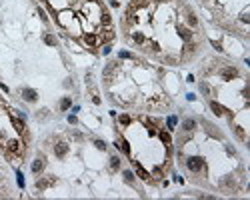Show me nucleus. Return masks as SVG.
<instances>
[{"label":"nucleus","instance_id":"f3484780","mask_svg":"<svg viewBox=\"0 0 250 200\" xmlns=\"http://www.w3.org/2000/svg\"><path fill=\"white\" fill-rule=\"evenodd\" d=\"M148 0H132L130 2V8H138V6H146Z\"/></svg>","mask_w":250,"mask_h":200},{"label":"nucleus","instance_id":"a211bd4d","mask_svg":"<svg viewBox=\"0 0 250 200\" xmlns=\"http://www.w3.org/2000/svg\"><path fill=\"white\" fill-rule=\"evenodd\" d=\"M200 92L202 94H206V96H210V86H208V84H206V82H200Z\"/></svg>","mask_w":250,"mask_h":200},{"label":"nucleus","instance_id":"6ab92c4d","mask_svg":"<svg viewBox=\"0 0 250 200\" xmlns=\"http://www.w3.org/2000/svg\"><path fill=\"white\" fill-rule=\"evenodd\" d=\"M116 146H120V148H122V150H124L126 154H130V146H128V142H126V140H120V142L116 144Z\"/></svg>","mask_w":250,"mask_h":200},{"label":"nucleus","instance_id":"0eeeda50","mask_svg":"<svg viewBox=\"0 0 250 200\" xmlns=\"http://www.w3.org/2000/svg\"><path fill=\"white\" fill-rule=\"evenodd\" d=\"M42 170H44V158H42V156H40V158H36L34 160V164H32V172H42Z\"/></svg>","mask_w":250,"mask_h":200},{"label":"nucleus","instance_id":"393cba45","mask_svg":"<svg viewBox=\"0 0 250 200\" xmlns=\"http://www.w3.org/2000/svg\"><path fill=\"white\" fill-rule=\"evenodd\" d=\"M118 120H120V124H124V126H126V124H130V116H128V114H122Z\"/></svg>","mask_w":250,"mask_h":200},{"label":"nucleus","instance_id":"cd10ccee","mask_svg":"<svg viewBox=\"0 0 250 200\" xmlns=\"http://www.w3.org/2000/svg\"><path fill=\"white\" fill-rule=\"evenodd\" d=\"M110 166L116 170V168L120 166V158H116V156H114V158H110Z\"/></svg>","mask_w":250,"mask_h":200},{"label":"nucleus","instance_id":"72a5a7b5","mask_svg":"<svg viewBox=\"0 0 250 200\" xmlns=\"http://www.w3.org/2000/svg\"><path fill=\"white\" fill-rule=\"evenodd\" d=\"M212 46L216 48V50H222V46H220V44H218V42H214V40H212Z\"/></svg>","mask_w":250,"mask_h":200},{"label":"nucleus","instance_id":"f8f14e48","mask_svg":"<svg viewBox=\"0 0 250 200\" xmlns=\"http://www.w3.org/2000/svg\"><path fill=\"white\" fill-rule=\"evenodd\" d=\"M8 150H10V152H18V150H20V142H18V140H10V142H8Z\"/></svg>","mask_w":250,"mask_h":200},{"label":"nucleus","instance_id":"423d86ee","mask_svg":"<svg viewBox=\"0 0 250 200\" xmlns=\"http://www.w3.org/2000/svg\"><path fill=\"white\" fill-rule=\"evenodd\" d=\"M132 162H134V160H132ZM134 168H136V174H138V176H140L142 180H150V174L146 172V170H144L142 166H140L138 162H134Z\"/></svg>","mask_w":250,"mask_h":200},{"label":"nucleus","instance_id":"39448f33","mask_svg":"<svg viewBox=\"0 0 250 200\" xmlns=\"http://www.w3.org/2000/svg\"><path fill=\"white\" fill-rule=\"evenodd\" d=\"M222 76L224 78H234V76H238V70L234 66H226L222 68Z\"/></svg>","mask_w":250,"mask_h":200},{"label":"nucleus","instance_id":"c756f323","mask_svg":"<svg viewBox=\"0 0 250 200\" xmlns=\"http://www.w3.org/2000/svg\"><path fill=\"white\" fill-rule=\"evenodd\" d=\"M94 144H96V148H98V150H106V144L102 142V140H96Z\"/></svg>","mask_w":250,"mask_h":200},{"label":"nucleus","instance_id":"2f4dec72","mask_svg":"<svg viewBox=\"0 0 250 200\" xmlns=\"http://www.w3.org/2000/svg\"><path fill=\"white\" fill-rule=\"evenodd\" d=\"M154 178H162V170H160V168L154 170Z\"/></svg>","mask_w":250,"mask_h":200},{"label":"nucleus","instance_id":"20e7f679","mask_svg":"<svg viewBox=\"0 0 250 200\" xmlns=\"http://www.w3.org/2000/svg\"><path fill=\"white\" fill-rule=\"evenodd\" d=\"M54 182H56V178H54V176H50V178H42V180H38V182H36V188H38V190H44L46 186H50V184H54Z\"/></svg>","mask_w":250,"mask_h":200},{"label":"nucleus","instance_id":"7c9ffc66","mask_svg":"<svg viewBox=\"0 0 250 200\" xmlns=\"http://www.w3.org/2000/svg\"><path fill=\"white\" fill-rule=\"evenodd\" d=\"M72 138H76V140H84V136L80 132H72Z\"/></svg>","mask_w":250,"mask_h":200},{"label":"nucleus","instance_id":"4be33fe9","mask_svg":"<svg viewBox=\"0 0 250 200\" xmlns=\"http://www.w3.org/2000/svg\"><path fill=\"white\" fill-rule=\"evenodd\" d=\"M60 108H62V110H68V108H70V98H62V102H60Z\"/></svg>","mask_w":250,"mask_h":200},{"label":"nucleus","instance_id":"f257e3e1","mask_svg":"<svg viewBox=\"0 0 250 200\" xmlns=\"http://www.w3.org/2000/svg\"><path fill=\"white\" fill-rule=\"evenodd\" d=\"M186 166L190 168L192 172H200L202 170V158H198V156H190V158H186Z\"/></svg>","mask_w":250,"mask_h":200},{"label":"nucleus","instance_id":"9d476101","mask_svg":"<svg viewBox=\"0 0 250 200\" xmlns=\"http://www.w3.org/2000/svg\"><path fill=\"white\" fill-rule=\"evenodd\" d=\"M178 34H180L184 40H190V38H192V32H190L186 26H178Z\"/></svg>","mask_w":250,"mask_h":200},{"label":"nucleus","instance_id":"5701e85b","mask_svg":"<svg viewBox=\"0 0 250 200\" xmlns=\"http://www.w3.org/2000/svg\"><path fill=\"white\" fill-rule=\"evenodd\" d=\"M194 52H196V44H188L184 48V54H194Z\"/></svg>","mask_w":250,"mask_h":200},{"label":"nucleus","instance_id":"dca6fc26","mask_svg":"<svg viewBox=\"0 0 250 200\" xmlns=\"http://www.w3.org/2000/svg\"><path fill=\"white\" fill-rule=\"evenodd\" d=\"M44 42H46L48 46H56V44H58V40L54 38L52 34H46V36H44Z\"/></svg>","mask_w":250,"mask_h":200},{"label":"nucleus","instance_id":"6e6552de","mask_svg":"<svg viewBox=\"0 0 250 200\" xmlns=\"http://www.w3.org/2000/svg\"><path fill=\"white\" fill-rule=\"evenodd\" d=\"M88 44V46H96V42H98V36L96 34H84V38H82Z\"/></svg>","mask_w":250,"mask_h":200},{"label":"nucleus","instance_id":"4468645a","mask_svg":"<svg viewBox=\"0 0 250 200\" xmlns=\"http://www.w3.org/2000/svg\"><path fill=\"white\" fill-rule=\"evenodd\" d=\"M12 124H14V126H16V130H18V132L26 134V130H24V122H20L18 118H12Z\"/></svg>","mask_w":250,"mask_h":200},{"label":"nucleus","instance_id":"aec40b11","mask_svg":"<svg viewBox=\"0 0 250 200\" xmlns=\"http://www.w3.org/2000/svg\"><path fill=\"white\" fill-rule=\"evenodd\" d=\"M164 64H170V66H176V64H178V58H174V56H166V58H164Z\"/></svg>","mask_w":250,"mask_h":200},{"label":"nucleus","instance_id":"f03ea898","mask_svg":"<svg viewBox=\"0 0 250 200\" xmlns=\"http://www.w3.org/2000/svg\"><path fill=\"white\" fill-rule=\"evenodd\" d=\"M20 94H22V98L26 100V102H36V98H38L36 90H32V88H22Z\"/></svg>","mask_w":250,"mask_h":200},{"label":"nucleus","instance_id":"1a4fd4ad","mask_svg":"<svg viewBox=\"0 0 250 200\" xmlns=\"http://www.w3.org/2000/svg\"><path fill=\"white\" fill-rule=\"evenodd\" d=\"M182 128L190 132V130H194V128H196V122H194L192 118H184V120H182Z\"/></svg>","mask_w":250,"mask_h":200},{"label":"nucleus","instance_id":"2eb2a0df","mask_svg":"<svg viewBox=\"0 0 250 200\" xmlns=\"http://www.w3.org/2000/svg\"><path fill=\"white\" fill-rule=\"evenodd\" d=\"M112 36H114V34H112L110 28H104V30H102V34H100V38L104 40V42H106V40H112Z\"/></svg>","mask_w":250,"mask_h":200},{"label":"nucleus","instance_id":"9b49d317","mask_svg":"<svg viewBox=\"0 0 250 200\" xmlns=\"http://www.w3.org/2000/svg\"><path fill=\"white\" fill-rule=\"evenodd\" d=\"M210 108H212V112L216 114V116H222V114H224V108L220 106L218 102H214V100H212V102H210Z\"/></svg>","mask_w":250,"mask_h":200},{"label":"nucleus","instance_id":"ddd939ff","mask_svg":"<svg viewBox=\"0 0 250 200\" xmlns=\"http://www.w3.org/2000/svg\"><path fill=\"white\" fill-rule=\"evenodd\" d=\"M222 184H224V186H228V188H236V180L232 178V176H226V178L222 180Z\"/></svg>","mask_w":250,"mask_h":200},{"label":"nucleus","instance_id":"473e14b6","mask_svg":"<svg viewBox=\"0 0 250 200\" xmlns=\"http://www.w3.org/2000/svg\"><path fill=\"white\" fill-rule=\"evenodd\" d=\"M120 58H134L130 52H120Z\"/></svg>","mask_w":250,"mask_h":200},{"label":"nucleus","instance_id":"b1692460","mask_svg":"<svg viewBox=\"0 0 250 200\" xmlns=\"http://www.w3.org/2000/svg\"><path fill=\"white\" fill-rule=\"evenodd\" d=\"M124 180L128 182V184H132V182H134V176H132L130 170H126V172H124Z\"/></svg>","mask_w":250,"mask_h":200},{"label":"nucleus","instance_id":"412c9836","mask_svg":"<svg viewBox=\"0 0 250 200\" xmlns=\"http://www.w3.org/2000/svg\"><path fill=\"white\" fill-rule=\"evenodd\" d=\"M160 140L168 146V144H170V134H168V132H160Z\"/></svg>","mask_w":250,"mask_h":200},{"label":"nucleus","instance_id":"7ed1b4c3","mask_svg":"<svg viewBox=\"0 0 250 200\" xmlns=\"http://www.w3.org/2000/svg\"><path fill=\"white\" fill-rule=\"evenodd\" d=\"M66 152H68V144H66V142H58V144L54 146V154H56V156H60V158H62V156H66Z\"/></svg>","mask_w":250,"mask_h":200},{"label":"nucleus","instance_id":"a878e982","mask_svg":"<svg viewBox=\"0 0 250 200\" xmlns=\"http://www.w3.org/2000/svg\"><path fill=\"white\" fill-rule=\"evenodd\" d=\"M186 20H188V24H190V26H196V16H194L192 12H188V18H186Z\"/></svg>","mask_w":250,"mask_h":200},{"label":"nucleus","instance_id":"c85d7f7f","mask_svg":"<svg viewBox=\"0 0 250 200\" xmlns=\"http://www.w3.org/2000/svg\"><path fill=\"white\" fill-rule=\"evenodd\" d=\"M36 118H38V120H46L48 118V110H40V112L36 114Z\"/></svg>","mask_w":250,"mask_h":200},{"label":"nucleus","instance_id":"c9c22d12","mask_svg":"<svg viewBox=\"0 0 250 200\" xmlns=\"http://www.w3.org/2000/svg\"><path fill=\"white\" fill-rule=\"evenodd\" d=\"M92 2H96V0H92Z\"/></svg>","mask_w":250,"mask_h":200},{"label":"nucleus","instance_id":"f704fd0d","mask_svg":"<svg viewBox=\"0 0 250 200\" xmlns=\"http://www.w3.org/2000/svg\"><path fill=\"white\" fill-rule=\"evenodd\" d=\"M176 124V118H168V126H174Z\"/></svg>","mask_w":250,"mask_h":200},{"label":"nucleus","instance_id":"bb28decb","mask_svg":"<svg viewBox=\"0 0 250 200\" xmlns=\"http://www.w3.org/2000/svg\"><path fill=\"white\" fill-rule=\"evenodd\" d=\"M132 38H134V42H138V44H142V42H144V36H142L140 32H134V36H132Z\"/></svg>","mask_w":250,"mask_h":200}]
</instances>
